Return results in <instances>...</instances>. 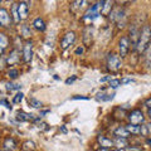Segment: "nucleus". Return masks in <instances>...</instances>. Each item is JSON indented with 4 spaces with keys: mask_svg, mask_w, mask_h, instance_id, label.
Masks as SVG:
<instances>
[{
    "mask_svg": "<svg viewBox=\"0 0 151 151\" xmlns=\"http://www.w3.org/2000/svg\"><path fill=\"white\" fill-rule=\"evenodd\" d=\"M97 141H98V144H100L101 147L103 149H112V147H115V144H113V140L111 139H107L106 136H102L100 135L97 137Z\"/></svg>",
    "mask_w": 151,
    "mask_h": 151,
    "instance_id": "obj_11",
    "label": "nucleus"
},
{
    "mask_svg": "<svg viewBox=\"0 0 151 151\" xmlns=\"http://www.w3.org/2000/svg\"><path fill=\"white\" fill-rule=\"evenodd\" d=\"M19 60H20V52H19L18 49H14V50L10 52V54L8 55L6 64L8 65H14V64H17Z\"/></svg>",
    "mask_w": 151,
    "mask_h": 151,
    "instance_id": "obj_10",
    "label": "nucleus"
},
{
    "mask_svg": "<svg viewBox=\"0 0 151 151\" xmlns=\"http://www.w3.org/2000/svg\"><path fill=\"white\" fill-rule=\"evenodd\" d=\"M110 19L112 22H116V23H119V24H121V19H125V12L122 10V9L117 8L110 13Z\"/></svg>",
    "mask_w": 151,
    "mask_h": 151,
    "instance_id": "obj_8",
    "label": "nucleus"
},
{
    "mask_svg": "<svg viewBox=\"0 0 151 151\" xmlns=\"http://www.w3.org/2000/svg\"><path fill=\"white\" fill-rule=\"evenodd\" d=\"M129 121L130 124H134V125H141L145 122V116L142 111L140 110H134L129 113Z\"/></svg>",
    "mask_w": 151,
    "mask_h": 151,
    "instance_id": "obj_3",
    "label": "nucleus"
},
{
    "mask_svg": "<svg viewBox=\"0 0 151 151\" xmlns=\"http://www.w3.org/2000/svg\"><path fill=\"white\" fill-rule=\"evenodd\" d=\"M125 127L131 135H141V126H139V125L129 124V125H126Z\"/></svg>",
    "mask_w": 151,
    "mask_h": 151,
    "instance_id": "obj_15",
    "label": "nucleus"
},
{
    "mask_svg": "<svg viewBox=\"0 0 151 151\" xmlns=\"http://www.w3.org/2000/svg\"><path fill=\"white\" fill-rule=\"evenodd\" d=\"M82 1H83V0H74V5H76V8H79V6H81Z\"/></svg>",
    "mask_w": 151,
    "mask_h": 151,
    "instance_id": "obj_34",
    "label": "nucleus"
},
{
    "mask_svg": "<svg viewBox=\"0 0 151 151\" xmlns=\"http://www.w3.org/2000/svg\"><path fill=\"white\" fill-rule=\"evenodd\" d=\"M141 151H145V150H141Z\"/></svg>",
    "mask_w": 151,
    "mask_h": 151,
    "instance_id": "obj_44",
    "label": "nucleus"
},
{
    "mask_svg": "<svg viewBox=\"0 0 151 151\" xmlns=\"http://www.w3.org/2000/svg\"><path fill=\"white\" fill-rule=\"evenodd\" d=\"M147 116H149V119L151 120V108H147Z\"/></svg>",
    "mask_w": 151,
    "mask_h": 151,
    "instance_id": "obj_39",
    "label": "nucleus"
},
{
    "mask_svg": "<svg viewBox=\"0 0 151 151\" xmlns=\"http://www.w3.org/2000/svg\"><path fill=\"white\" fill-rule=\"evenodd\" d=\"M73 100H88V97H83V96H74Z\"/></svg>",
    "mask_w": 151,
    "mask_h": 151,
    "instance_id": "obj_36",
    "label": "nucleus"
},
{
    "mask_svg": "<svg viewBox=\"0 0 151 151\" xmlns=\"http://www.w3.org/2000/svg\"><path fill=\"white\" fill-rule=\"evenodd\" d=\"M141 135H142V136H149L147 127H146V125H142V126H141Z\"/></svg>",
    "mask_w": 151,
    "mask_h": 151,
    "instance_id": "obj_30",
    "label": "nucleus"
},
{
    "mask_svg": "<svg viewBox=\"0 0 151 151\" xmlns=\"http://www.w3.org/2000/svg\"><path fill=\"white\" fill-rule=\"evenodd\" d=\"M1 1H3V0H0V4H1Z\"/></svg>",
    "mask_w": 151,
    "mask_h": 151,
    "instance_id": "obj_43",
    "label": "nucleus"
},
{
    "mask_svg": "<svg viewBox=\"0 0 151 151\" xmlns=\"http://www.w3.org/2000/svg\"><path fill=\"white\" fill-rule=\"evenodd\" d=\"M22 84H15V83H8L6 84V89L8 91H14V89H20Z\"/></svg>",
    "mask_w": 151,
    "mask_h": 151,
    "instance_id": "obj_28",
    "label": "nucleus"
},
{
    "mask_svg": "<svg viewBox=\"0 0 151 151\" xmlns=\"http://www.w3.org/2000/svg\"><path fill=\"white\" fill-rule=\"evenodd\" d=\"M22 1H24V3H27V1H29V0H22Z\"/></svg>",
    "mask_w": 151,
    "mask_h": 151,
    "instance_id": "obj_41",
    "label": "nucleus"
},
{
    "mask_svg": "<svg viewBox=\"0 0 151 151\" xmlns=\"http://www.w3.org/2000/svg\"><path fill=\"white\" fill-rule=\"evenodd\" d=\"M83 52H84V48H83V47H78V48L76 49L74 53L77 54V55H79V54H83Z\"/></svg>",
    "mask_w": 151,
    "mask_h": 151,
    "instance_id": "obj_31",
    "label": "nucleus"
},
{
    "mask_svg": "<svg viewBox=\"0 0 151 151\" xmlns=\"http://www.w3.org/2000/svg\"><path fill=\"white\" fill-rule=\"evenodd\" d=\"M113 96L115 94H105V93H98L97 94V97H96V100L97 101H110L113 98Z\"/></svg>",
    "mask_w": 151,
    "mask_h": 151,
    "instance_id": "obj_22",
    "label": "nucleus"
},
{
    "mask_svg": "<svg viewBox=\"0 0 151 151\" xmlns=\"http://www.w3.org/2000/svg\"><path fill=\"white\" fill-rule=\"evenodd\" d=\"M34 117H33V115L32 113H25V112H23V111H19L18 113H17V120L18 121H30V120H33Z\"/></svg>",
    "mask_w": 151,
    "mask_h": 151,
    "instance_id": "obj_19",
    "label": "nucleus"
},
{
    "mask_svg": "<svg viewBox=\"0 0 151 151\" xmlns=\"http://www.w3.org/2000/svg\"><path fill=\"white\" fill-rule=\"evenodd\" d=\"M12 23V17L9 15L6 9L0 8V27L3 28H9Z\"/></svg>",
    "mask_w": 151,
    "mask_h": 151,
    "instance_id": "obj_5",
    "label": "nucleus"
},
{
    "mask_svg": "<svg viewBox=\"0 0 151 151\" xmlns=\"http://www.w3.org/2000/svg\"><path fill=\"white\" fill-rule=\"evenodd\" d=\"M150 40H151V27L144 25V28L140 30V38H139V43H137V47H136V50L139 53H144V50L149 45Z\"/></svg>",
    "mask_w": 151,
    "mask_h": 151,
    "instance_id": "obj_1",
    "label": "nucleus"
},
{
    "mask_svg": "<svg viewBox=\"0 0 151 151\" xmlns=\"http://www.w3.org/2000/svg\"><path fill=\"white\" fill-rule=\"evenodd\" d=\"M0 151H1V150H0Z\"/></svg>",
    "mask_w": 151,
    "mask_h": 151,
    "instance_id": "obj_45",
    "label": "nucleus"
},
{
    "mask_svg": "<svg viewBox=\"0 0 151 151\" xmlns=\"http://www.w3.org/2000/svg\"><path fill=\"white\" fill-rule=\"evenodd\" d=\"M146 127H147V132H149V135H151V121L149 122V124H146Z\"/></svg>",
    "mask_w": 151,
    "mask_h": 151,
    "instance_id": "obj_37",
    "label": "nucleus"
},
{
    "mask_svg": "<svg viewBox=\"0 0 151 151\" xmlns=\"http://www.w3.org/2000/svg\"><path fill=\"white\" fill-rule=\"evenodd\" d=\"M122 67V62L120 55H117L115 53H110L107 57V68L112 70V72H116V70L121 69Z\"/></svg>",
    "mask_w": 151,
    "mask_h": 151,
    "instance_id": "obj_2",
    "label": "nucleus"
},
{
    "mask_svg": "<svg viewBox=\"0 0 151 151\" xmlns=\"http://www.w3.org/2000/svg\"><path fill=\"white\" fill-rule=\"evenodd\" d=\"M120 1H127V0H120Z\"/></svg>",
    "mask_w": 151,
    "mask_h": 151,
    "instance_id": "obj_42",
    "label": "nucleus"
},
{
    "mask_svg": "<svg viewBox=\"0 0 151 151\" xmlns=\"http://www.w3.org/2000/svg\"><path fill=\"white\" fill-rule=\"evenodd\" d=\"M18 12H19V18H20V20H25V19L28 18V13H29L28 4L24 3V1H22L18 5Z\"/></svg>",
    "mask_w": 151,
    "mask_h": 151,
    "instance_id": "obj_12",
    "label": "nucleus"
},
{
    "mask_svg": "<svg viewBox=\"0 0 151 151\" xmlns=\"http://www.w3.org/2000/svg\"><path fill=\"white\" fill-rule=\"evenodd\" d=\"M74 40H76V34H74V32H68L67 34L63 37L62 42H60V48H62V49L69 48V47L74 43Z\"/></svg>",
    "mask_w": 151,
    "mask_h": 151,
    "instance_id": "obj_4",
    "label": "nucleus"
},
{
    "mask_svg": "<svg viewBox=\"0 0 151 151\" xmlns=\"http://www.w3.org/2000/svg\"><path fill=\"white\" fill-rule=\"evenodd\" d=\"M22 35L24 37V38H30V35H32V32H30V28L28 27V25H23L22 27Z\"/></svg>",
    "mask_w": 151,
    "mask_h": 151,
    "instance_id": "obj_23",
    "label": "nucleus"
},
{
    "mask_svg": "<svg viewBox=\"0 0 151 151\" xmlns=\"http://www.w3.org/2000/svg\"><path fill=\"white\" fill-rule=\"evenodd\" d=\"M144 58L146 67H151V43H149V45L144 50Z\"/></svg>",
    "mask_w": 151,
    "mask_h": 151,
    "instance_id": "obj_16",
    "label": "nucleus"
},
{
    "mask_svg": "<svg viewBox=\"0 0 151 151\" xmlns=\"http://www.w3.org/2000/svg\"><path fill=\"white\" fill-rule=\"evenodd\" d=\"M33 58V43L32 42H27L24 48H23V59L25 63H29Z\"/></svg>",
    "mask_w": 151,
    "mask_h": 151,
    "instance_id": "obj_7",
    "label": "nucleus"
},
{
    "mask_svg": "<svg viewBox=\"0 0 151 151\" xmlns=\"http://www.w3.org/2000/svg\"><path fill=\"white\" fill-rule=\"evenodd\" d=\"M130 135L131 134L126 130V127H119V129L115 130V136L116 137H125V139H127Z\"/></svg>",
    "mask_w": 151,
    "mask_h": 151,
    "instance_id": "obj_20",
    "label": "nucleus"
},
{
    "mask_svg": "<svg viewBox=\"0 0 151 151\" xmlns=\"http://www.w3.org/2000/svg\"><path fill=\"white\" fill-rule=\"evenodd\" d=\"M113 144H115L116 149H126L129 146V141L125 137H116L113 140Z\"/></svg>",
    "mask_w": 151,
    "mask_h": 151,
    "instance_id": "obj_13",
    "label": "nucleus"
},
{
    "mask_svg": "<svg viewBox=\"0 0 151 151\" xmlns=\"http://www.w3.org/2000/svg\"><path fill=\"white\" fill-rule=\"evenodd\" d=\"M146 144H147V145L150 146V147H151V137H150V139H147V140H146Z\"/></svg>",
    "mask_w": 151,
    "mask_h": 151,
    "instance_id": "obj_40",
    "label": "nucleus"
},
{
    "mask_svg": "<svg viewBox=\"0 0 151 151\" xmlns=\"http://www.w3.org/2000/svg\"><path fill=\"white\" fill-rule=\"evenodd\" d=\"M119 86H121V81H120V79H111V81H110V87L111 88L116 89Z\"/></svg>",
    "mask_w": 151,
    "mask_h": 151,
    "instance_id": "obj_29",
    "label": "nucleus"
},
{
    "mask_svg": "<svg viewBox=\"0 0 151 151\" xmlns=\"http://www.w3.org/2000/svg\"><path fill=\"white\" fill-rule=\"evenodd\" d=\"M23 98H24V94H23L22 92H19V93H17L15 96H14L13 102H14V103H20V102L23 101Z\"/></svg>",
    "mask_w": 151,
    "mask_h": 151,
    "instance_id": "obj_27",
    "label": "nucleus"
},
{
    "mask_svg": "<svg viewBox=\"0 0 151 151\" xmlns=\"http://www.w3.org/2000/svg\"><path fill=\"white\" fill-rule=\"evenodd\" d=\"M4 149H5L6 151H14L15 150L17 144H15V141H14V139L8 137L5 141H4Z\"/></svg>",
    "mask_w": 151,
    "mask_h": 151,
    "instance_id": "obj_17",
    "label": "nucleus"
},
{
    "mask_svg": "<svg viewBox=\"0 0 151 151\" xmlns=\"http://www.w3.org/2000/svg\"><path fill=\"white\" fill-rule=\"evenodd\" d=\"M29 103H30V105L34 107V108H40L42 106H43V103H42L39 100H37V98H30Z\"/></svg>",
    "mask_w": 151,
    "mask_h": 151,
    "instance_id": "obj_25",
    "label": "nucleus"
},
{
    "mask_svg": "<svg viewBox=\"0 0 151 151\" xmlns=\"http://www.w3.org/2000/svg\"><path fill=\"white\" fill-rule=\"evenodd\" d=\"M12 14H13L14 22H15V23H19V22H20V18H19V12H18V4H13Z\"/></svg>",
    "mask_w": 151,
    "mask_h": 151,
    "instance_id": "obj_21",
    "label": "nucleus"
},
{
    "mask_svg": "<svg viewBox=\"0 0 151 151\" xmlns=\"http://www.w3.org/2000/svg\"><path fill=\"white\" fill-rule=\"evenodd\" d=\"M139 38H140V30L137 27H132V29H130V39H131V45L132 48L136 49L139 43Z\"/></svg>",
    "mask_w": 151,
    "mask_h": 151,
    "instance_id": "obj_9",
    "label": "nucleus"
},
{
    "mask_svg": "<svg viewBox=\"0 0 151 151\" xmlns=\"http://www.w3.org/2000/svg\"><path fill=\"white\" fill-rule=\"evenodd\" d=\"M145 106L147 107V108H151V97L149 98V100H146V101H145Z\"/></svg>",
    "mask_w": 151,
    "mask_h": 151,
    "instance_id": "obj_33",
    "label": "nucleus"
},
{
    "mask_svg": "<svg viewBox=\"0 0 151 151\" xmlns=\"http://www.w3.org/2000/svg\"><path fill=\"white\" fill-rule=\"evenodd\" d=\"M119 49H120V55L126 57L130 50V39L127 37H122L119 43Z\"/></svg>",
    "mask_w": 151,
    "mask_h": 151,
    "instance_id": "obj_6",
    "label": "nucleus"
},
{
    "mask_svg": "<svg viewBox=\"0 0 151 151\" xmlns=\"http://www.w3.org/2000/svg\"><path fill=\"white\" fill-rule=\"evenodd\" d=\"M76 79H77V77H76V76H73V77H70V78H68V79H67V81H65V83H67V84H70V83H73V82L76 81Z\"/></svg>",
    "mask_w": 151,
    "mask_h": 151,
    "instance_id": "obj_32",
    "label": "nucleus"
},
{
    "mask_svg": "<svg viewBox=\"0 0 151 151\" xmlns=\"http://www.w3.org/2000/svg\"><path fill=\"white\" fill-rule=\"evenodd\" d=\"M9 45V39L4 33H0V54L4 53V50L8 48Z\"/></svg>",
    "mask_w": 151,
    "mask_h": 151,
    "instance_id": "obj_14",
    "label": "nucleus"
},
{
    "mask_svg": "<svg viewBox=\"0 0 151 151\" xmlns=\"http://www.w3.org/2000/svg\"><path fill=\"white\" fill-rule=\"evenodd\" d=\"M23 149L25 151H33L35 149V145H34V142H32V141H27V142H24V145H23Z\"/></svg>",
    "mask_w": 151,
    "mask_h": 151,
    "instance_id": "obj_24",
    "label": "nucleus"
},
{
    "mask_svg": "<svg viewBox=\"0 0 151 151\" xmlns=\"http://www.w3.org/2000/svg\"><path fill=\"white\" fill-rule=\"evenodd\" d=\"M107 81H111V77H105L101 79V82H107Z\"/></svg>",
    "mask_w": 151,
    "mask_h": 151,
    "instance_id": "obj_38",
    "label": "nucleus"
},
{
    "mask_svg": "<svg viewBox=\"0 0 151 151\" xmlns=\"http://www.w3.org/2000/svg\"><path fill=\"white\" fill-rule=\"evenodd\" d=\"M131 82H134V79H131V78H125L121 81V83H131Z\"/></svg>",
    "mask_w": 151,
    "mask_h": 151,
    "instance_id": "obj_35",
    "label": "nucleus"
},
{
    "mask_svg": "<svg viewBox=\"0 0 151 151\" xmlns=\"http://www.w3.org/2000/svg\"><path fill=\"white\" fill-rule=\"evenodd\" d=\"M18 76H19V70L18 69H10L8 72V77L10 78V79H15V78H18Z\"/></svg>",
    "mask_w": 151,
    "mask_h": 151,
    "instance_id": "obj_26",
    "label": "nucleus"
},
{
    "mask_svg": "<svg viewBox=\"0 0 151 151\" xmlns=\"http://www.w3.org/2000/svg\"><path fill=\"white\" fill-rule=\"evenodd\" d=\"M33 27L39 32H44L45 30V22L42 18H37L33 22Z\"/></svg>",
    "mask_w": 151,
    "mask_h": 151,
    "instance_id": "obj_18",
    "label": "nucleus"
}]
</instances>
